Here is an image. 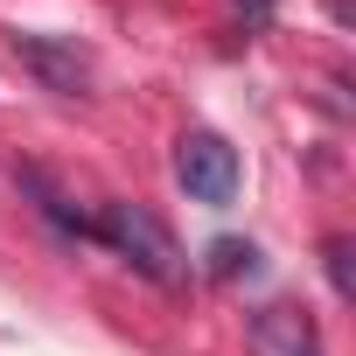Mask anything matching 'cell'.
Wrapping results in <instances>:
<instances>
[{
    "instance_id": "1",
    "label": "cell",
    "mask_w": 356,
    "mask_h": 356,
    "mask_svg": "<svg viewBox=\"0 0 356 356\" xmlns=\"http://www.w3.org/2000/svg\"><path fill=\"white\" fill-rule=\"evenodd\" d=\"M91 238H105L140 280H154V286H189V259H182V245H175V231L147 210V203H105L98 210V224H91Z\"/></svg>"
},
{
    "instance_id": "2",
    "label": "cell",
    "mask_w": 356,
    "mask_h": 356,
    "mask_svg": "<svg viewBox=\"0 0 356 356\" xmlns=\"http://www.w3.org/2000/svg\"><path fill=\"white\" fill-rule=\"evenodd\" d=\"M175 182L189 189V203L224 210L238 196V147L224 133H182L175 140Z\"/></svg>"
},
{
    "instance_id": "3",
    "label": "cell",
    "mask_w": 356,
    "mask_h": 356,
    "mask_svg": "<svg viewBox=\"0 0 356 356\" xmlns=\"http://www.w3.org/2000/svg\"><path fill=\"white\" fill-rule=\"evenodd\" d=\"M15 56H22V70H35L42 91H56V98H84V91H91V56H84L70 35H15Z\"/></svg>"
},
{
    "instance_id": "4",
    "label": "cell",
    "mask_w": 356,
    "mask_h": 356,
    "mask_svg": "<svg viewBox=\"0 0 356 356\" xmlns=\"http://www.w3.org/2000/svg\"><path fill=\"white\" fill-rule=\"evenodd\" d=\"M252 349H259V356H321V328H314L307 307L273 300V307L252 314Z\"/></svg>"
},
{
    "instance_id": "5",
    "label": "cell",
    "mask_w": 356,
    "mask_h": 356,
    "mask_svg": "<svg viewBox=\"0 0 356 356\" xmlns=\"http://www.w3.org/2000/svg\"><path fill=\"white\" fill-rule=\"evenodd\" d=\"M210 273H217V280H252V273H259V245L217 238V245H210Z\"/></svg>"
},
{
    "instance_id": "6",
    "label": "cell",
    "mask_w": 356,
    "mask_h": 356,
    "mask_svg": "<svg viewBox=\"0 0 356 356\" xmlns=\"http://www.w3.org/2000/svg\"><path fill=\"white\" fill-rule=\"evenodd\" d=\"M321 259H328V286L349 300V293H356V280H349V238H328V245H321Z\"/></svg>"
},
{
    "instance_id": "7",
    "label": "cell",
    "mask_w": 356,
    "mask_h": 356,
    "mask_svg": "<svg viewBox=\"0 0 356 356\" xmlns=\"http://www.w3.org/2000/svg\"><path fill=\"white\" fill-rule=\"evenodd\" d=\"M245 8H252V22H266V15H273V0H245Z\"/></svg>"
}]
</instances>
